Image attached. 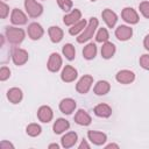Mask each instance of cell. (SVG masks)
<instances>
[{
    "label": "cell",
    "instance_id": "6da1fadb",
    "mask_svg": "<svg viewBox=\"0 0 149 149\" xmlns=\"http://www.w3.org/2000/svg\"><path fill=\"white\" fill-rule=\"evenodd\" d=\"M98 23L99 22H98V20L95 17H91L88 23L86 24V27L81 31V34L77 37L78 43H84V42L88 41L90 38H92L94 33H95V30H97V28H98Z\"/></svg>",
    "mask_w": 149,
    "mask_h": 149
},
{
    "label": "cell",
    "instance_id": "7a4b0ae2",
    "mask_svg": "<svg viewBox=\"0 0 149 149\" xmlns=\"http://www.w3.org/2000/svg\"><path fill=\"white\" fill-rule=\"evenodd\" d=\"M6 37L13 44H19L24 40V31L21 28L8 27L6 29Z\"/></svg>",
    "mask_w": 149,
    "mask_h": 149
},
{
    "label": "cell",
    "instance_id": "3957f363",
    "mask_svg": "<svg viewBox=\"0 0 149 149\" xmlns=\"http://www.w3.org/2000/svg\"><path fill=\"white\" fill-rule=\"evenodd\" d=\"M24 8L30 17H38L43 12L42 5L36 0H24Z\"/></svg>",
    "mask_w": 149,
    "mask_h": 149
},
{
    "label": "cell",
    "instance_id": "277c9868",
    "mask_svg": "<svg viewBox=\"0 0 149 149\" xmlns=\"http://www.w3.org/2000/svg\"><path fill=\"white\" fill-rule=\"evenodd\" d=\"M92 84H93V77L90 76V74H85L78 80V83L76 85V90H77L78 93L85 94L90 91Z\"/></svg>",
    "mask_w": 149,
    "mask_h": 149
},
{
    "label": "cell",
    "instance_id": "5b68a950",
    "mask_svg": "<svg viewBox=\"0 0 149 149\" xmlns=\"http://www.w3.org/2000/svg\"><path fill=\"white\" fill-rule=\"evenodd\" d=\"M121 16H122L123 21L129 23V24H135V23L139 22V15H137L136 10L132 7L123 8L122 12H121Z\"/></svg>",
    "mask_w": 149,
    "mask_h": 149
},
{
    "label": "cell",
    "instance_id": "8992f818",
    "mask_svg": "<svg viewBox=\"0 0 149 149\" xmlns=\"http://www.w3.org/2000/svg\"><path fill=\"white\" fill-rule=\"evenodd\" d=\"M12 59H13V63L15 65H23L28 61V52L24 49L16 48L13 50Z\"/></svg>",
    "mask_w": 149,
    "mask_h": 149
},
{
    "label": "cell",
    "instance_id": "52a82bcc",
    "mask_svg": "<svg viewBox=\"0 0 149 149\" xmlns=\"http://www.w3.org/2000/svg\"><path fill=\"white\" fill-rule=\"evenodd\" d=\"M48 70L51 71V72H57L61 66H62V57L57 54V52H52L50 56H49V59H48Z\"/></svg>",
    "mask_w": 149,
    "mask_h": 149
},
{
    "label": "cell",
    "instance_id": "ba28073f",
    "mask_svg": "<svg viewBox=\"0 0 149 149\" xmlns=\"http://www.w3.org/2000/svg\"><path fill=\"white\" fill-rule=\"evenodd\" d=\"M116 81L120 84H130L135 79V73L130 70H120L115 76Z\"/></svg>",
    "mask_w": 149,
    "mask_h": 149
},
{
    "label": "cell",
    "instance_id": "9c48e42d",
    "mask_svg": "<svg viewBox=\"0 0 149 149\" xmlns=\"http://www.w3.org/2000/svg\"><path fill=\"white\" fill-rule=\"evenodd\" d=\"M28 36L31 38V40H40L43 34H44V30L42 28V26L37 22H33L28 26Z\"/></svg>",
    "mask_w": 149,
    "mask_h": 149
},
{
    "label": "cell",
    "instance_id": "30bf717a",
    "mask_svg": "<svg viewBox=\"0 0 149 149\" xmlns=\"http://www.w3.org/2000/svg\"><path fill=\"white\" fill-rule=\"evenodd\" d=\"M87 137H88V140H90L93 144H95V146H101V144H104V143L106 142V140H107V135H106L105 133H102V132H97V130H88Z\"/></svg>",
    "mask_w": 149,
    "mask_h": 149
},
{
    "label": "cell",
    "instance_id": "8fae6325",
    "mask_svg": "<svg viewBox=\"0 0 149 149\" xmlns=\"http://www.w3.org/2000/svg\"><path fill=\"white\" fill-rule=\"evenodd\" d=\"M133 35V29L128 26L125 24H120L116 29H115V36L119 41H127L132 37Z\"/></svg>",
    "mask_w": 149,
    "mask_h": 149
},
{
    "label": "cell",
    "instance_id": "7c38bea8",
    "mask_svg": "<svg viewBox=\"0 0 149 149\" xmlns=\"http://www.w3.org/2000/svg\"><path fill=\"white\" fill-rule=\"evenodd\" d=\"M27 15L21 10V9H17V8H14L12 10V14H10V21L13 24H16V26H21V24H26L27 23Z\"/></svg>",
    "mask_w": 149,
    "mask_h": 149
},
{
    "label": "cell",
    "instance_id": "4fadbf2b",
    "mask_svg": "<svg viewBox=\"0 0 149 149\" xmlns=\"http://www.w3.org/2000/svg\"><path fill=\"white\" fill-rule=\"evenodd\" d=\"M77 76H78L77 70H76L73 66H71V65H65V68L63 69V71H62V73H61V78H62V80L65 81V83H71V81H73V80L77 78Z\"/></svg>",
    "mask_w": 149,
    "mask_h": 149
},
{
    "label": "cell",
    "instance_id": "5bb4252c",
    "mask_svg": "<svg viewBox=\"0 0 149 149\" xmlns=\"http://www.w3.org/2000/svg\"><path fill=\"white\" fill-rule=\"evenodd\" d=\"M76 106H77L76 101L71 98H65L59 102V109L64 114H71L76 109Z\"/></svg>",
    "mask_w": 149,
    "mask_h": 149
},
{
    "label": "cell",
    "instance_id": "9a60e30c",
    "mask_svg": "<svg viewBox=\"0 0 149 149\" xmlns=\"http://www.w3.org/2000/svg\"><path fill=\"white\" fill-rule=\"evenodd\" d=\"M54 116V113H52V109L49 107V106H41L37 111V118L40 121L47 123V122H50L51 119Z\"/></svg>",
    "mask_w": 149,
    "mask_h": 149
},
{
    "label": "cell",
    "instance_id": "2e32d148",
    "mask_svg": "<svg viewBox=\"0 0 149 149\" xmlns=\"http://www.w3.org/2000/svg\"><path fill=\"white\" fill-rule=\"evenodd\" d=\"M101 16H102V19H104V21H105V23L107 24L108 28H113L115 26L116 21H118V15L113 10H111L108 8L102 10Z\"/></svg>",
    "mask_w": 149,
    "mask_h": 149
},
{
    "label": "cell",
    "instance_id": "e0dca14e",
    "mask_svg": "<svg viewBox=\"0 0 149 149\" xmlns=\"http://www.w3.org/2000/svg\"><path fill=\"white\" fill-rule=\"evenodd\" d=\"M74 121H76V123H78L80 126H88L91 123L92 119L85 109H78L74 115Z\"/></svg>",
    "mask_w": 149,
    "mask_h": 149
},
{
    "label": "cell",
    "instance_id": "ac0fdd59",
    "mask_svg": "<svg viewBox=\"0 0 149 149\" xmlns=\"http://www.w3.org/2000/svg\"><path fill=\"white\" fill-rule=\"evenodd\" d=\"M77 140H78L77 133H74V132H69V133H66L65 135H63L62 139H61L62 147H63V148H66V149H68V148H71V147H73V146L76 144Z\"/></svg>",
    "mask_w": 149,
    "mask_h": 149
},
{
    "label": "cell",
    "instance_id": "d6986e66",
    "mask_svg": "<svg viewBox=\"0 0 149 149\" xmlns=\"http://www.w3.org/2000/svg\"><path fill=\"white\" fill-rule=\"evenodd\" d=\"M80 17H81L80 10H79V9H72L69 14L64 15L63 22H64L65 26H72V24H74L76 22H78V21L80 20Z\"/></svg>",
    "mask_w": 149,
    "mask_h": 149
},
{
    "label": "cell",
    "instance_id": "ffe728a7",
    "mask_svg": "<svg viewBox=\"0 0 149 149\" xmlns=\"http://www.w3.org/2000/svg\"><path fill=\"white\" fill-rule=\"evenodd\" d=\"M48 34H49V37H50L51 42H54V43L61 42L62 38H63V35H64L63 30L57 26H51L48 29Z\"/></svg>",
    "mask_w": 149,
    "mask_h": 149
},
{
    "label": "cell",
    "instance_id": "44dd1931",
    "mask_svg": "<svg viewBox=\"0 0 149 149\" xmlns=\"http://www.w3.org/2000/svg\"><path fill=\"white\" fill-rule=\"evenodd\" d=\"M94 114L99 118H108L112 114V108L107 104H99L94 107Z\"/></svg>",
    "mask_w": 149,
    "mask_h": 149
},
{
    "label": "cell",
    "instance_id": "7402d4cb",
    "mask_svg": "<svg viewBox=\"0 0 149 149\" xmlns=\"http://www.w3.org/2000/svg\"><path fill=\"white\" fill-rule=\"evenodd\" d=\"M109 90H111V85L106 80H99L93 87V91L97 95H105L109 92Z\"/></svg>",
    "mask_w": 149,
    "mask_h": 149
},
{
    "label": "cell",
    "instance_id": "603a6c76",
    "mask_svg": "<svg viewBox=\"0 0 149 149\" xmlns=\"http://www.w3.org/2000/svg\"><path fill=\"white\" fill-rule=\"evenodd\" d=\"M22 97H23L22 91L17 87H12L7 92V98L12 104H19L22 100Z\"/></svg>",
    "mask_w": 149,
    "mask_h": 149
},
{
    "label": "cell",
    "instance_id": "cb8c5ba5",
    "mask_svg": "<svg viewBox=\"0 0 149 149\" xmlns=\"http://www.w3.org/2000/svg\"><path fill=\"white\" fill-rule=\"evenodd\" d=\"M114 54H115V45H114V43L108 42V41L105 42L102 44V47H101V56H102V58L109 59V58L113 57Z\"/></svg>",
    "mask_w": 149,
    "mask_h": 149
},
{
    "label": "cell",
    "instance_id": "d4e9b609",
    "mask_svg": "<svg viewBox=\"0 0 149 149\" xmlns=\"http://www.w3.org/2000/svg\"><path fill=\"white\" fill-rule=\"evenodd\" d=\"M69 128H70L69 121L65 120V119H63V118L57 119L55 121V123H54V132H55V134H62L65 130H68Z\"/></svg>",
    "mask_w": 149,
    "mask_h": 149
},
{
    "label": "cell",
    "instance_id": "484cf974",
    "mask_svg": "<svg viewBox=\"0 0 149 149\" xmlns=\"http://www.w3.org/2000/svg\"><path fill=\"white\" fill-rule=\"evenodd\" d=\"M97 55V45L94 43H88L83 49V56L85 59H93Z\"/></svg>",
    "mask_w": 149,
    "mask_h": 149
},
{
    "label": "cell",
    "instance_id": "4316f807",
    "mask_svg": "<svg viewBox=\"0 0 149 149\" xmlns=\"http://www.w3.org/2000/svg\"><path fill=\"white\" fill-rule=\"evenodd\" d=\"M62 52L65 56V58L69 59V61H72L76 57V50H74V47L71 43L64 44L63 45V49H62Z\"/></svg>",
    "mask_w": 149,
    "mask_h": 149
},
{
    "label": "cell",
    "instance_id": "83f0119b",
    "mask_svg": "<svg viewBox=\"0 0 149 149\" xmlns=\"http://www.w3.org/2000/svg\"><path fill=\"white\" fill-rule=\"evenodd\" d=\"M86 24H87V22L85 20H79L78 22H76L74 24H72L71 28L69 29L70 35H77V34H79L80 31L84 30V28L86 27Z\"/></svg>",
    "mask_w": 149,
    "mask_h": 149
},
{
    "label": "cell",
    "instance_id": "f1b7e54d",
    "mask_svg": "<svg viewBox=\"0 0 149 149\" xmlns=\"http://www.w3.org/2000/svg\"><path fill=\"white\" fill-rule=\"evenodd\" d=\"M26 132H27V134H28L29 136L35 137V136H37V135H40V134H41L42 128H41V126H40V125H37V123H30V125H28V126H27Z\"/></svg>",
    "mask_w": 149,
    "mask_h": 149
},
{
    "label": "cell",
    "instance_id": "f546056e",
    "mask_svg": "<svg viewBox=\"0 0 149 149\" xmlns=\"http://www.w3.org/2000/svg\"><path fill=\"white\" fill-rule=\"evenodd\" d=\"M109 38V35H108V31L106 28H100L95 35V41L97 42H100V43H105L107 42Z\"/></svg>",
    "mask_w": 149,
    "mask_h": 149
},
{
    "label": "cell",
    "instance_id": "4dcf8cb0",
    "mask_svg": "<svg viewBox=\"0 0 149 149\" xmlns=\"http://www.w3.org/2000/svg\"><path fill=\"white\" fill-rule=\"evenodd\" d=\"M139 9L144 17L149 19V1H142L139 5Z\"/></svg>",
    "mask_w": 149,
    "mask_h": 149
},
{
    "label": "cell",
    "instance_id": "1f68e13d",
    "mask_svg": "<svg viewBox=\"0 0 149 149\" xmlns=\"http://www.w3.org/2000/svg\"><path fill=\"white\" fill-rule=\"evenodd\" d=\"M57 3L61 7V9L64 12H69L72 8V1L71 0H57Z\"/></svg>",
    "mask_w": 149,
    "mask_h": 149
},
{
    "label": "cell",
    "instance_id": "d6a6232c",
    "mask_svg": "<svg viewBox=\"0 0 149 149\" xmlns=\"http://www.w3.org/2000/svg\"><path fill=\"white\" fill-rule=\"evenodd\" d=\"M140 65L144 69V70H148L149 71V55L148 54H144L140 57Z\"/></svg>",
    "mask_w": 149,
    "mask_h": 149
},
{
    "label": "cell",
    "instance_id": "836d02e7",
    "mask_svg": "<svg viewBox=\"0 0 149 149\" xmlns=\"http://www.w3.org/2000/svg\"><path fill=\"white\" fill-rule=\"evenodd\" d=\"M8 13H9V7L3 1H1L0 2V16H1V19H6Z\"/></svg>",
    "mask_w": 149,
    "mask_h": 149
},
{
    "label": "cell",
    "instance_id": "e575fe53",
    "mask_svg": "<svg viewBox=\"0 0 149 149\" xmlns=\"http://www.w3.org/2000/svg\"><path fill=\"white\" fill-rule=\"evenodd\" d=\"M9 76H10V70L7 68V66H2L1 69H0V80H6V79H8L9 78Z\"/></svg>",
    "mask_w": 149,
    "mask_h": 149
},
{
    "label": "cell",
    "instance_id": "d590c367",
    "mask_svg": "<svg viewBox=\"0 0 149 149\" xmlns=\"http://www.w3.org/2000/svg\"><path fill=\"white\" fill-rule=\"evenodd\" d=\"M0 148L1 149H9V148H14V146L10 143V142H7V141H2L1 143H0Z\"/></svg>",
    "mask_w": 149,
    "mask_h": 149
},
{
    "label": "cell",
    "instance_id": "8d00e7d4",
    "mask_svg": "<svg viewBox=\"0 0 149 149\" xmlns=\"http://www.w3.org/2000/svg\"><path fill=\"white\" fill-rule=\"evenodd\" d=\"M78 148H79V149H83V148H85V149H88V148H90V144H88V143H87L85 140H83V141H81V143L78 146Z\"/></svg>",
    "mask_w": 149,
    "mask_h": 149
},
{
    "label": "cell",
    "instance_id": "74e56055",
    "mask_svg": "<svg viewBox=\"0 0 149 149\" xmlns=\"http://www.w3.org/2000/svg\"><path fill=\"white\" fill-rule=\"evenodd\" d=\"M143 45H144V48L149 51V34L144 37V40H143Z\"/></svg>",
    "mask_w": 149,
    "mask_h": 149
},
{
    "label": "cell",
    "instance_id": "f35d334b",
    "mask_svg": "<svg viewBox=\"0 0 149 149\" xmlns=\"http://www.w3.org/2000/svg\"><path fill=\"white\" fill-rule=\"evenodd\" d=\"M105 148H107V149H108V148H116V149H118V148H119V146H118V144H115V143H109V144H107Z\"/></svg>",
    "mask_w": 149,
    "mask_h": 149
},
{
    "label": "cell",
    "instance_id": "ab89813d",
    "mask_svg": "<svg viewBox=\"0 0 149 149\" xmlns=\"http://www.w3.org/2000/svg\"><path fill=\"white\" fill-rule=\"evenodd\" d=\"M49 149H52V148H56V149H58L59 148V146L57 144V143H52V144H49V147H48Z\"/></svg>",
    "mask_w": 149,
    "mask_h": 149
},
{
    "label": "cell",
    "instance_id": "60d3db41",
    "mask_svg": "<svg viewBox=\"0 0 149 149\" xmlns=\"http://www.w3.org/2000/svg\"><path fill=\"white\" fill-rule=\"evenodd\" d=\"M91 1H95V0H91Z\"/></svg>",
    "mask_w": 149,
    "mask_h": 149
}]
</instances>
